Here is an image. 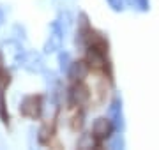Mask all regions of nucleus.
I'll list each match as a JSON object with an SVG mask.
<instances>
[{
  "mask_svg": "<svg viewBox=\"0 0 159 150\" xmlns=\"http://www.w3.org/2000/svg\"><path fill=\"white\" fill-rule=\"evenodd\" d=\"M18 67L25 69L30 74H41L44 71V58L39 51H23L18 60Z\"/></svg>",
  "mask_w": 159,
  "mask_h": 150,
  "instance_id": "nucleus-1",
  "label": "nucleus"
},
{
  "mask_svg": "<svg viewBox=\"0 0 159 150\" xmlns=\"http://www.w3.org/2000/svg\"><path fill=\"white\" fill-rule=\"evenodd\" d=\"M64 37H66V32L62 30V27L58 25V21L55 20L50 27V35L44 42V51L46 53H55L58 50H62L64 44Z\"/></svg>",
  "mask_w": 159,
  "mask_h": 150,
  "instance_id": "nucleus-2",
  "label": "nucleus"
},
{
  "mask_svg": "<svg viewBox=\"0 0 159 150\" xmlns=\"http://www.w3.org/2000/svg\"><path fill=\"white\" fill-rule=\"evenodd\" d=\"M108 118L111 120V124H113V127L117 129V131H124L125 127V122H124V111H122V99L117 95V97H113V101L110 103L108 106Z\"/></svg>",
  "mask_w": 159,
  "mask_h": 150,
  "instance_id": "nucleus-3",
  "label": "nucleus"
},
{
  "mask_svg": "<svg viewBox=\"0 0 159 150\" xmlns=\"http://www.w3.org/2000/svg\"><path fill=\"white\" fill-rule=\"evenodd\" d=\"M41 110H43V104H41V99L35 97V95H29L25 97L20 104V111H21L25 117H30V118H35V117L41 115Z\"/></svg>",
  "mask_w": 159,
  "mask_h": 150,
  "instance_id": "nucleus-4",
  "label": "nucleus"
},
{
  "mask_svg": "<svg viewBox=\"0 0 159 150\" xmlns=\"http://www.w3.org/2000/svg\"><path fill=\"white\" fill-rule=\"evenodd\" d=\"M113 129H115V127H113V124H111V120L106 118V117L96 118L94 124H92V134H94L96 138H102V139L110 138Z\"/></svg>",
  "mask_w": 159,
  "mask_h": 150,
  "instance_id": "nucleus-5",
  "label": "nucleus"
},
{
  "mask_svg": "<svg viewBox=\"0 0 159 150\" xmlns=\"http://www.w3.org/2000/svg\"><path fill=\"white\" fill-rule=\"evenodd\" d=\"M69 97H71V103L73 104H76V106H83V104L89 101V97H90V92H89V88H87L81 81H78V83L71 88Z\"/></svg>",
  "mask_w": 159,
  "mask_h": 150,
  "instance_id": "nucleus-6",
  "label": "nucleus"
},
{
  "mask_svg": "<svg viewBox=\"0 0 159 150\" xmlns=\"http://www.w3.org/2000/svg\"><path fill=\"white\" fill-rule=\"evenodd\" d=\"M89 62H90V65L94 69H102L106 65V58H104L102 50H99L97 46L89 48Z\"/></svg>",
  "mask_w": 159,
  "mask_h": 150,
  "instance_id": "nucleus-7",
  "label": "nucleus"
},
{
  "mask_svg": "<svg viewBox=\"0 0 159 150\" xmlns=\"http://www.w3.org/2000/svg\"><path fill=\"white\" fill-rule=\"evenodd\" d=\"M87 73H89V65L85 62H73L67 71V76L74 81H81L87 76Z\"/></svg>",
  "mask_w": 159,
  "mask_h": 150,
  "instance_id": "nucleus-8",
  "label": "nucleus"
},
{
  "mask_svg": "<svg viewBox=\"0 0 159 150\" xmlns=\"http://www.w3.org/2000/svg\"><path fill=\"white\" fill-rule=\"evenodd\" d=\"M57 21H58V25L62 27V30L66 32V34H67L69 29L73 27V16H71V12H69V11L60 12V14H58V18H57Z\"/></svg>",
  "mask_w": 159,
  "mask_h": 150,
  "instance_id": "nucleus-9",
  "label": "nucleus"
},
{
  "mask_svg": "<svg viewBox=\"0 0 159 150\" xmlns=\"http://www.w3.org/2000/svg\"><path fill=\"white\" fill-rule=\"evenodd\" d=\"M71 64H73V60H71V53L67 51H60L58 53V67H60V73H67L69 67H71Z\"/></svg>",
  "mask_w": 159,
  "mask_h": 150,
  "instance_id": "nucleus-10",
  "label": "nucleus"
},
{
  "mask_svg": "<svg viewBox=\"0 0 159 150\" xmlns=\"http://www.w3.org/2000/svg\"><path fill=\"white\" fill-rule=\"evenodd\" d=\"M125 6L133 7V9H138L142 12H147L150 9V0H125Z\"/></svg>",
  "mask_w": 159,
  "mask_h": 150,
  "instance_id": "nucleus-11",
  "label": "nucleus"
},
{
  "mask_svg": "<svg viewBox=\"0 0 159 150\" xmlns=\"http://www.w3.org/2000/svg\"><path fill=\"white\" fill-rule=\"evenodd\" d=\"M108 147L110 148H113V150H117V148H124L125 147V141H124V138H122V134H113L111 138H110V141H108Z\"/></svg>",
  "mask_w": 159,
  "mask_h": 150,
  "instance_id": "nucleus-12",
  "label": "nucleus"
},
{
  "mask_svg": "<svg viewBox=\"0 0 159 150\" xmlns=\"http://www.w3.org/2000/svg\"><path fill=\"white\" fill-rule=\"evenodd\" d=\"M106 2H108V6L111 7L115 12L124 11V7H125V0H106Z\"/></svg>",
  "mask_w": 159,
  "mask_h": 150,
  "instance_id": "nucleus-13",
  "label": "nucleus"
},
{
  "mask_svg": "<svg viewBox=\"0 0 159 150\" xmlns=\"http://www.w3.org/2000/svg\"><path fill=\"white\" fill-rule=\"evenodd\" d=\"M4 20H6V14H4V11L0 9V27L4 25Z\"/></svg>",
  "mask_w": 159,
  "mask_h": 150,
  "instance_id": "nucleus-14",
  "label": "nucleus"
},
{
  "mask_svg": "<svg viewBox=\"0 0 159 150\" xmlns=\"http://www.w3.org/2000/svg\"><path fill=\"white\" fill-rule=\"evenodd\" d=\"M0 73H2V60H0Z\"/></svg>",
  "mask_w": 159,
  "mask_h": 150,
  "instance_id": "nucleus-15",
  "label": "nucleus"
}]
</instances>
